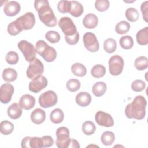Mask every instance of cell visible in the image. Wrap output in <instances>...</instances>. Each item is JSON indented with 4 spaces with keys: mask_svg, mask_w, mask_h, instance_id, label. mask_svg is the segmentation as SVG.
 I'll list each match as a JSON object with an SVG mask.
<instances>
[{
    "mask_svg": "<svg viewBox=\"0 0 148 148\" xmlns=\"http://www.w3.org/2000/svg\"><path fill=\"white\" fill-rule=\"evenodd\" d=\"M17 25L22 31L31 29L35 24V17L33 13L27 12L14 20Z\"/></svg>",
    "mask_w": 148,
    "mask_h": 148,
    "instance_id": "cell-4",
    "label": "cell"
},
{
    "mask_svg": "<svg viewBox=\"0 0 148 148\" xmlns=\"http://www.w3.org/2000/svg\"><path fill=\"white\" fill-rule=\"evenodd\" d=\"M105 67L101 64L95 65L91 70V75L95 78H100L105 75Z\"/></svg>",
    "mask_w": 148,
    "mask_h": 148,
    "instance_id": "cell-30",
    "label": "cell"
},
{
    "mask_svg": "<svg viewBox=\"0 0 148 148\" xmlns=\"http://www.w3.org/2000/svg\"><path fill=\"white\" fill-rule=\"evenodd\" d=\"M120 46L125 50L131 49L134 46V40L132 38L130 35L123 36L119 39Z\"/></svg>",
    "mask_w": 148,
    "mask_h": 148,
    "instance_id": "cell-31",
    "label": "cell"
},
{
    "mask_svg": "<svg viewBox=\"0 0 148 148\" xmlns=\"http://www.w3.org/2000/svg\"><path fill=\"white\" fill-rule=\"evenodd\" d=\"M95 120L97 123L105 127H111L114 125L113 117L108 113L103 111H98L95 115Z\"/></svg>",
    "mask_w": 148,
    "mask_h": 148,
    "instance_id": "cell-13",
    "label": "cell"
},
{
    "mask_svg": "<svg viewBox=\"0 0 148 148\" xmlns=\"http://www.w3.org/2000/svg\"><path fill=\"white\" fill-rule=\"evenodd\" d=\"M136 39L137 43L140 45H146L148 44V27H146L136 33Z\"/></svg>",
    "mask_w": 148,
    "mask_h": 148,
    "instance_id": "cell-23",
    "label": "cell"
},
{
    "mask_svg": "<svg viewBox=\"0 0 148 148\" xmlns=\"http://www.w3.org/2000/svg\"><path fill=\"white\" fill-rule=\"evenodd\" d=\"M5 60L8 64L10 65H14L18 62L19 60V57L16 52L10 51L6 54Z\"/></svg>",
    "mask_w": 148,
    "mask_h": 148,
    "instance_id": "cell-39",
    "label": "cell"
},
{
    "mask_svg": "<svg viewBox=\"0 0 148 148\" xmlns=\"http://www.w3.org/2000/svg\"><path fill=\"white\" fill-rule=\"evenodd\" d=\"M103 49L108 53H114L117 49V42L113 38H108L103 42Z\"/></svg>",
    "mask_w": 148,
    "mask_h": 148,
    "instance_id": "cell-29",
    "label": "cell"
},
{
    "mask_svg": "<svg viewBox=\"0 0 148 148\" xmlns=\"http://www.w3.org/2000/svg\"><path fill=\"white\" fill-rule=\"evenodd\" d=\"M64 118L63 111L60 108H56L52 110L50 114V119L54 124H59L62 122Z\"/></svg>",
    "mask_w": 148,
    "mask_h": 148,
    "instance_id": "cell-25",
    "label": "cell"
},
{
    "mask_svg": "<svg viewBox=\"0 0 148 148\" xmlns=\"http://www.w3.org/2000/svg\"><path fill=\"white\" fill-rule=\"evenodd\" d=\"M45 112L40 108L35 109L31 113V120L34 124H40L45 121Z\"/></svg>",
    "mask_w": 148,
    "mask_h": 148,
    "instance_id": "cell-19",
    "label": "cell"
},
{
    "mask_svg": "<svg viewBox=\"0 0 148 148\" xmlns=\"http://www.w3.org/2000/svg\"><path fill=\"white\" fill-rule=\"evenodd\" d=\"M34 7L38 13L40 20L49 27H54L57 25V20L53 10L47 0H36Z\"/></svg>",
    "mask_w": 148,
    "mask_h": 148,
    "instance_id": "cell-1",
    "label": "cell"
},
{
    "mask_svg": "<svg viewBox=\"0 0 148 148\" xmlns=\"http://www.w3.org/2000/svg\"><path fill=\"white\" fill-rule=\"evenodd\" d=\"M7 31L10 35L13 36L17 35V34H20L21 32V31L18 27V26L17 25L14 21L11 22L8 24L7 27Z\"/></svg>",
    "mask_w": 148,
    "mask_h": 148,
    "instance_id": "cell-43",
    "label": "cell"
},
{
    "mask_svg": "<svg viewBox=\"0 0 148 148\" xmlns=\"http://www.w3.org/2000/svg\"><path fill=\"white\" fill-rule=\"evenodd\" d=\"M60 35L57 31H49L45 34V38L51 43H56L60 41Z\"/></svg>",
    "mask_w": 148,
    "mask_h": 148,
    "instance_id": "cell-38",
    "label": "cell"
},
{
    "mask_svg": "<svg viewBox=\"0 0 148 148\" xmlns=\"http://www.w3.org/2000/svg\"><path fill=\"white\" fill-rule=\"evenodd\" d=\"M71 71L73 75L79 77H83L87 73L86 68L81 63L76 62L71 66Z\"/></svg>",
    "mask_w": 148,
    "mask_h": 148,
    "instance_id": "cell-27",
    "label": "cell"
},
{
    "mask_svg": "<svg viewBox=\"0 0 148 148\" xmlns=\"http://www.w3.org/2000/svg\"><path fill=\"white\" fill-rule=\"evenodd\" d=\"M22 108L17 103H13L8 107L7 110L8 116L13 120L20 118L22 114Z\"/></svg>",
    "mask_w": 148,
    "mask_h": 148,
    "instance_id": "cell-18",
    "label": "cell"
},
{
    "mask_svg": "<svg viewBox=\"0 0 148 148\" xmlns=\"http://www.w3.org/2000/svg\"><path fill=\"white\" fill-rule=\"evenodd\" d=\"M3 79L8 82L14 81L17 77V71L12 68H7L5 69L2 72Z\"/></svg>",
    "mask_w": 148,
    "mask_h": 148,
    "instance_id": "cell-26",
    "label": "cell"
},
{
    "mask_svg": "<svg viewBox=\"0 0 148 148\" xmlns=\"http://www.w3.org/2000/svg\"><path fill=\"white\" fill-rule=\"evenodd\" d=\"M146 87V83L142 80H135L131 83V88L135 92L142 91Z\"/></svg>",
    "mask_w": 148,
    "mask_h": 148,
    "instance_id": "cell-42",
    "label": "cell"
},
{
    "mask_svg": "<svg viewBox=\"0 0 148 148\" xmlns=\"http://www.w3.org/2000/svg\"><path fill=\"white\" fill-rule=\"evenodd\" d=\"M57 139L56 143L58 148L69 147L71 139L69 138V131L65 127H59L56 131Z\"/></svg>",
    "mask_w": 148,
    "mask_h": 148,
    "instance_id": "cell-7",
    "label": "cell"
},
{
    "mask_svg": "<svg viewBox=\"0 0 148 148\" xmlns=\"http://www.w3.org/2000/svg\"><path fill=\"white\" fill-rule=\"evenodd\" d=\"M66 86L69 91L75 92L80 88V82L77 79H71L67 81Z\"/></svg>",
    "mask_w": 148,
    "mask_h": 148,
    "instance_id": "cell-37",
    "label": "cell"
},
{
    "mask_svg": "<svg viewBox=\"0 0 148 148\" xmlns=\"http://www.w3.org/2000/svg\"><path fill=\"white\" fill-rule=\"evenodd\" d=\"M17 46L27 61L31 62L36 58V49L32 43L22 40L18 43Z\"/></svg>",
    "mask_w": 148,
    "mask_h": 148,
    "instance_id": "cell-5",
    "label": "cell"
},
{
    "mask_svg": "<svg viewBox=\"0 0 148 148\" xmlns=\"http://www.w3.org/2000/svg\"><path fill=\"white\" fill-rule=\"evenodd\" d=\"M115 140V135L112 131H106L103 132L101 136V141L105 146H110Z\"/></svg>",
    "mask_w": 148,
    "mask_h": 148,
    "instance_id": "cell-28",
    "label": "cell"
},
{
    "mask_svg": "<svg viewBox=\"0 0 148 148\" xmlns=\"http://www.w3.org/2000/svg\"><path fill=\"white\" fill-rule=\"evenodd\" d=\"M147 102L142 95L136 96L131 103L128 104L125 109V116L129 119H143L146 115Z\"/></svg>",
    "mask_w": 148,
    "mask_h": 148,
    "instance_id": "cell-2",
    "label": "cell"
},
{
    "mask_svg": "<svg viewBox=\"0 0 148 148\" xmlns=\"http://www.w3.org/2000/svg\"><path fill=\"white\" fill-rule=\"evenodd\" d=\"M43 147H49L53 145L54 140L53 138L49 135H45L42 137Z\"/></svg>",
    "mask_w": 148,
    "mask_h": 148,
    "instance_id": "cell-46",
    "label": "cell"
},
{
    "mask_svg": "<svg viewBox=\"0 0 148 148\" xmlns=\"http://www.w3.org/2000/svg\"><path fill=\"white\" fill-rule=\"evenodd\" d=\"M125 17L130 21L135 22L138 20L139 14L135 8H129L125 11Z\"/></svg>",
    "mask_w": 148,
    "mask_h": 148,
    "instance_id": "cell-36",
    "label": "cell"
},
{
    "mask_svg": "<svg viewBox=\"0 0 148 148\" xmlns=\"http://www.w3.org/2000/svg\"><path fill=\"white\" fill-rule=\"evenodd\" d=\"M48 81L46 77L43 75H40L32 79L29 83V90L34 93H38L42 90L47 87Z\"/></svg>",
    "mask_w": 148,
    "mask_h": 148,
    "instance_id": "cell-12",
    "label": "cell"
},
{
    "mask_svg": "<svg viewBox=\"0 0 148 148\" xmlns=\"http://www.w3.org/2000/svg\"><path fill=\"white\" fill-rule=\"evenodd\" d=\"M135 67L139 71H143L148 67V59L145 56L137 57L134 62Z\"/></svg>",
    "mask_w": 148,
    "mask_h": 148,
    "instance_id": "cell-33",
    "label": "cell"
},
{
    "mask_svg": "<svg viewBox=\"0 0 148 148\" xmlns=\"http://www.w3.org/2000/svg\"><path fill=\"white\" fill-rule=\"evenodd\" d=\"M130 29V24L124 20L119 22L115 27L116 32L120 35L124 34L129 31Z\"/></svg>",
    "mask_w": 148,
    "mask_h": 148,
    "instance_id": "cell-35",
    "label": "cell"
},
{
    "mask_svg": "<svg viewBox=\"0 0 148 148\" xmlns=\"http://www.w3.org/2000/svg\"><path fill=\"white\" fill-rule=\"evenodd\" d=\"M44 72V66L42 61L38 58H35L29 62V66L27 69V76L32 80L40 75Z\"/></svg>",
    "mask_w": 148,
    "mask_h": 148,
    "instance_id": "cell-6",
    "label": "cell"
},
{
    "mask_svg": "<svg viewBox=\"0 0 148 148\" xmlns=\"http://www.w3.org/2000/svg\"><path fill=\"white\" fill-rule=\"evenodd\" d=\"M69 147H76V148H78L80 147V145L79 143V142L73 139H71V142H70V144L69 146Z\"/></svg>",
    "mask_w": 148,
    "mask_h": 148,
    "instance_id": "cell-47",
    "label": "cell"
},
{
    "mask_svg": "<svg viewBox=\"0 0 148 148\" xmlns=\"http://www.w3.org/2000/svg\"><path fill=\"white\" fill-rule=\"evenodd\" d=\"M148 1H146L143 2L140 6V10L142 13L143 18L146 22H147L148 18Z\"/></svg>",
    "mask_w": 148,
    "mask_h": 148,
    "instance_id": "cell-45",
    "label": "cell"
},
{
    "mask_svg": "<svg viewBox=\"0 0 148 148\" xmlns=\"http://www.w3.org/2000/svg\"><path fill=\"white\" fill-rule=\"evenodd\" d=\"M20 5L17 1H8L5 5L3 12L5 14L10 17L17 15L20 11Z\"/></svg>",
    "mask_w": 148,
    "mask_h": 148,
    "instance_id": "cell-16",
    "label": "cell"
},
{
    "mask_svg": "<svg viewBox=\"0 0 148 148\" xmlns=\"http://www.w3.org/2000/svg\"><path fill=\"white\" fill-rule=\"evenodd\" d=\"M76 102L80 106L86 107L91 102V96L87 92H80L76 96Z\"/></svg>",
    "mask_w": 148,
    "mask_h": 148,
    "instance_id": "cell-21",
    "label": "cell"
},
{
    "mask_svg": "<svg viewBox=\"0 0 148 148\" xmlns=\"http://www.w3.org/2000/svg\"><path fill=\"white\" fill-rule=\"evenodd\" d=\"M23 148H42L43 147L42 138L40 137H24L21 142Z\"/></svg>",
    "mask_w": 148,
    "mask_h": 148,
    "instance_id": "cell-15",
    "label": "cell"
},
{
    "mask_svg": "<svg viewBox=\"0 0 148 148\" xmlns=\"http://www.w3.org/2000/svg\"><path fill=\"white\" fill-rule=\"evenodd\" d=\"M35 104V98L30 94H26L21 96L19 100V105L22 109L30 110Z\"/></svg>",
    "mask_w": 148,
    "mask_h": 148,
    "instance_id": "cell-17",
    "label": "cell"
},
{
    "mask_svg": "<svg viewBox=\"0 0 148 148\" xmlns=\"http://www.w3.org/2000/svg\"><path fill=\"white\" fill-rule=\"evenodd\" d=\"M35 49L36 52L42 56L46 62H53L57 57V51L56 49L49 46L47 43L43 40H39L36 43Z\"/></svg>",
    "mask_w": 148,
    "mask_h": 148,
    "instance_id": "cell-3",
    "label": "cell"
},
{
    "mask_svg": "<svg viewBox=\"0 0 148 148\" xmlns=\"http://www.w3.org/2000/svg\"><path fill=\"white\" fill-rule=\"evenodd\" d=\"M14 87L9 83L3 84L0 88V101L2 103H8L14 93Z\"/></svg>",
    "mask_w": 148,
    "mask_h": 148,
    "instance_id": "cell-14",
    "label": "cell"
},
{
    "mask_svg": "<svg viewBox=\"0 0 148 148\" xmlns=\"http://www.w3.org/2000/svg\"><path fill=\"white\" fill-rule=\"evenodd\" d=\"M107 89L106 84L103 82H96L92 88V91L93 94L97 97L102 96L106 92Z\"/></svg>",
    "mask_w": 148,
    "mask_h": 148,
    "instance_id": "cell-24",
    "label": "cell"
},
{
    "mask_svg": "<svg viewBox=\"0 0 148 148\" xmlns=\"http://www.w3.org/2000/svg\"><path fill=\"white\" fill-rule=\"evenodd\" d=\"M84 47L90 52H96L99 49L98 39L94 34L91 32H86L83 37Z\"/></svg>",
    "mask_w": 148,
    "mask_h": 148,
    "instance_id": "cell-11",
    "label": "cell"
},
{
    "mask_svg": "<svg viewBox=\"0 0 148 148\" xmlns=\"http://www.w3.org/2000/svg\"><path fill=\"white\" fill-rule=\"evenodd\" d=\"M58 26L65 34V36H73L77 32L75 24L68 17H61L58 21Z\"/></svg>",
    "mask_w": 148,
    "mask_h": 148,
    "instance_id": "cell-10",
    "label": "cell"
},
{
    "mask_svg": "<svg viewBox=\"0 0 148 148\" xmlns=\"http://www.w3.org/2000/svg\"><path fill=\"white\" fill-rule=\"evenodd\" d=\"M94 5L95 9L99 12H105L109 7V1L108 0H97Z\"/></svg>",
    "mask_w": 148,
    "mask_h": 148,
    "instance_id": "cell-41",
    "label": "cell"
},
{
    "mask_svg": "<svg viewBox=\"0 0 148 148\" xmlns=\"http://www.w3.org/2000/svg\"><path fill=\"white\" fill-rule=\"evenodd\" d=\"M84 11L83 5L78 1H71V5L69 13L72 16L78 17L82 16Z\"/></svg>",
    "mask_w": 148,
    "mask_h": 148,
    "instance_id": "cell-22",
    "label": "cell"
},
{
    "mask_svg": "<svg viewBox=\"0 0 148 148\" xmlns=\"http://www.w3.org/2000/svg\"><path fill=\"white\" fill-rule=\"evenodd\" d=\"M65 40L67 43L71 45H74L77 43L79 40V34L77 32L75 35L71 36H65Z\"/></svg>",
    "mask_w": 148,
    "mask_h": 148,
    "instance_id": "cell-44",
    "label": "cell"
},
{
    "mask_svg": "<svg viewBox=\"0 0 148 148\" xmlns=\"http://www.w3.org/2000/svg\"><path fill=\"white\" fill-rule=\"evenodd\" d=\"M98 23V18L96 15L93 13L86 14L83 20V25L87 29H92L95 28Z\"/></svg>",
    "mask_w": 148,
    "mask_h": 148,
    "instance_id": "cell-20",
    "label": "cell"
},
{
    "mask_svg": "<svg viewBox=\"0 0 148 148\" xmlns=\"http://www.w3.org/2000/svg\"><path fill=\"white\" fill-rule=\"evenodd\" d=\"M82 130L85 135H91L95 132L96 127L93 122L91 121H86L83 123Z\"/></svg>",
    "mask_w": 148,
    "mask_h": 148,
    "instance_id": "cell-34",
    "label": "cell"
},
{
    "mask_svg": "<svg viewBox=\"0 0 148 148\" xmlns=\"http://www.w3.org/2000/svg\"><path fill=\"white\" fill-rule=\"evenodd\" d=\"M57 95L56 93L52 91H47L40 95L39 97V103L43 108L52 107L57 103Z\"/></svg>",
    "mask_w": 148,
    "mask_h": 148,
    "instance_id": "cell-9",
    "label": "cell"
},
{
    "mask_svg": "<svg viewBox=\"0 0 148 148\" xmlns=\"http://www.w3.org/2000/svg\"><path fill=\"white\" fill-rule=\"evenodd\" d=\"M71 5V1L62 0L58 2L57 4V9L61 13H69Z\"/></svg>",
    "mask_w": 148,
    "mask_h": 148,
    "instance_id": "cell-40",
    "label": "cell"
},
{
    "mask_svg": "<svg viewBox=\"0 0 148 148\" xmlns=\"http://www.w3.org/2000/svg\"><path fill=\"white\" fill-rule=\"evenodd\" d=\"M124 62L123 58L119 55L112 56L109 60V71L113 76L120 75L123 70Z\"/></svg>",
    "mask_w": 148,
    "mask_h": 148,
    "instance_id": "cell-8",
    "label": "cell"
},
{
    "mask_svg": "<svg viewBox=\"0 0 148 148\" xmlns=\"http://www.w3.org/2000/svg\"><path fill=\"white\" fill-rule=\"evenodd\" d=\"M1 132L4 135L10 134L14 130V125L12 123L8 120H4L1 122Z\"/></svg>",
    "mask_w": 148,
    "mask_h": 148,
    "instance_id": "cell-32",
    "label": "cell"
}]
</instances>
